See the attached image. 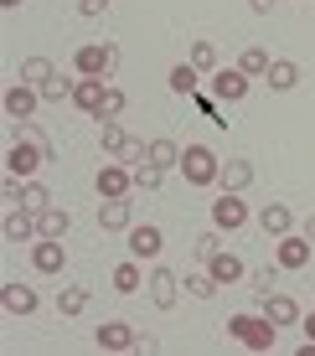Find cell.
Instances as JSON below:
<instances>
[{"label":"cell","instance_id":"cell-1","mask_svg":"<svg viewBox=\"0 0 315 356\" xmlns=\"http://www.w3.org/2000/svg\"><path fill=\"white\" fill-rule=\"evenodd\" d=\"M72 72L78 78H114L119 72V47L114 42H83L72 52Z\"/></svg>","mask_w":315,"mask_h":356},{"label":"cell","instance_id":"cell-2","mask_svg":"<svg viewBox=\"0 0 315 356\" xmlns=\"http://www.w3.org/2000/svg\"><path fill=\"white\" fill-rule=\"evenodd\" d=\"M42 165H52V145H47L42 134H36V140H16V145L6 150V170H10L16 181H31Z\"/></svg>","mask_w":315,"mask_h":356},{"label":"cell","instance_id":"cell-3","mask_svg":"<svg viewBox=\"0 0 315 356\" xmlns=\"http://www.w3.org/2000/svg\"><path fill=\"white\" fill-rule=\"evenodd\" d=\"M274 325L269 315H233L227 321V336L238 341V346H248V351H274Z\"/></svg>","mask_w":315,"mask_h":356},{"label":"cell","instance_id":"cell-4","mask_svg":"<svg viewBox=\"0 0 315 356\" xmlns=\"http://www.w3.org/2000/svg\"><path fill=\"white\" fill-rule=\"evenodd\" d=\"M181 170H186L191 186H217V170H223V161H217L207 145H186V150H181Z\"/></svg>","mask_w":315,"mask_h":356},{"label":"cell","instance_id":"cell-5","mask_svg":"<svg viewBox=\"0 0 315 356\" xmlns=\"http://www.w3.org/2000/svg\"><path fill=\"white\" fill-rule=\"evenodd\" d=\"M145 294H150L155 310H176L181 305V279L171 268H150V279H145Z\"/></svg>","mask_w":315,"mask_h":356},{"label":"cell","instance_id":"cell-6","mask_svg":"<svg viewBox=\"0 0 315 356\" xmlns=\"http://www.w3.org/2000/svg\"><path fill=\"white\" fill-rule=\"evenodd\" d=\"M259 315H269L274 325H295V321H305V310H300V300H295V294H280V289L259 294Z\"/></svg>","mask_w":315,"mask_h":356},{"label":"cell","instance_id":"cell-7","mask_svg":"<svg viewBox=\"0 0 315 356\" xmlns=\"http://www.w3.org/2000/svg\"><path fill=\"white\" fill-rule=\"evenodd\" d=\"M248 222V207L238 202V191H217V202H212V227L217 232H238Z\"/></svg>","mask_w":315,"mask_h":356},{"label":"cell","instance_id":"cell-8","mask_svg":"<svg viewBox=\"0 0 315 356\" xmlns=\"http://www.w3.org/2000/svg\"><path fill=\"white\" fill-rule=\"evenodd\" d=\"M212 98H217V104H238V98H248V72L243 67H217L212 72Z\"/></svg>","mask_w":315,"mask_h":356},{"label":"cell","instance_id":"cell-9","mask_svg":"<svg viewBox=\"0 0 315 356\" xmlns=\"http://www.w3.org/2000/svg\"><path fill=\"white\" fill-rule=\"evenodd\" d=\"M63 264H67L63 238H36L31 243V268L36 274H63Z\"/></svg>","mask_w":315,"mask_h":356},{"label":"cell","instance_id":"cell-10","mask_svg":"<svg viewBox=\"0 0 315 356\" xmlns=\"http://www.w3.org/2000/svg\"><path fill=\"white\" fill-rule=\"evenodd\" d=\"M36 104H42V88H31V83H10L6 88V114L21 119V124L36 114Z\"/></svg>","mask_w":315,"mask_h":356},{"label":"cell","instance_id":"cell-11","mask_svg":"<svg viewBox=\"0 0 315 356\" xmlns=\"http://www.w3.org/2000/svg\"><path fill=\"white\" fill-rule=\"evenodd\" d=\"M274 264L280 268H305L310 264V238L305 232H284L280 248H274Z\"/></svg>","mask_w":315,"mask_h":356},{"label":"cell","instance_id":"cell-12","mask_svg":"<svg viewBox=\"0 0 315 356\" xmlns=\"http://www.w3.org/2000/svg\"><path fill=\"white\" fill-rule=\"evenodd\" d=\"M140 346V330L124 321H104L99 325V351H135Z\"/></svg>","mask_w":315,"mask_h":356},{"label":"cell","instance_id":"cell-13","mask_svg":"<svg viewBox=\"0 0 315 356\" xmlns=\"http://www.w3.org/2000/svg\"><path fill=\"white\" fill-rule=\"evenodd\" d=\"M161 243H165V232L155 227V222H145V227H129V259H161Z\"/></svg>","mask_w":315,"mask_h":356},{"label":"cell","instance_id":"cell-14","mask_svg":"<svg viewBox=\"0 0 315 356\" xmlns=\"http://www.w3.org/2000/svg\"><path fill=\"white\" fill-rule=\"evenodd\" d=\"M0 238H6V243H31V238H36V212H26V207H10L6 222H0Z\"/></svg>","mask_w":315,"mask_h":356},{"label":"cell","instance_id":"cell-15","mask_svg":"<svg viewBox=\"0 0 315 356\" xmlns=\"http://www.w3.org/2000/svg\"><path fill=\"white\" fill-rule=\"evenodd\" d=\"M99 227H104V232H129V227H135V222H129V196H104Z\"/></svg>","mask_w":315,"mask_h":356},{"label":"cell","instance_id":"cell-16","mask_svg":"<svg viewBox=\"0 0 315 356\" xmlns=\"http://www.w3.org/2000/svg\"><path fill=\"white\" fill-rule=\"evenodd\" d=\"M0 305H6L10 315H36V289L31 284H16V279H10V284H0Z\"/></svg>","mask_w":315,"mask_h":356},{"label":"cell","instance_id":"cell-17","mask_svg":"<svg viewBox=\"0 0 315 356\" xmlns=\"http://www.w3.org/2000/svg\"><path fill=\"white\" fill-rule=\"evenodd\" d=\"M99 196H129V186H135V170L129 165H99Z\"/></svg>","mask_w":315,"mask_h":356},{"label":"cell","instance_id":"cell-18","mask_svg":"<svg viewBox=\"0 0 315 356\" xmlns=\"http://www.w3.org/2000/svg\"><path fill=\"white\" fill-rule=\"evenodd\" d=\"M207 274L217 279V284H238V279H243V259H238V253H223V248H217L212 259H207Z\"/></svg>","mask_w":315,"mask_h":356},{"label":"cell","instance_id":"cell-19","mask_svg":"<svg viewBox=\"0 0 315 356\" xmlns=\"http://www.w3.org/2000/svg\"><path fill=\"white\" fill-rule=\"evenodd\" d=\"M104 88H108V78H78V88H72V104H78L83 114H99Z\"/></svg>","mask_w":315,"mask_h":356},{"label":"cell","instance_id":"cell-20","mask_svg":"<svg viewBox=\"0 0 315 356\" xmlns=\"http://www.w3.org/2000/svg\"><path fill=\"white\" fill-rule=\"evenodd\" d=\"M259 227L269 232V238H284V232H295V212L274 202V207H264V212H259Z\"/></svg>","mask_w":315,"mask_h":356},{"label":"cell","instance_id":"cell-21","mask_svg":"<svg viewBox=\"0 0 315 356\" xmlns=\"http://www.w3.org/2000/svg\"><path fill=\"white\" fill-rule=\"evenodd\" d=\"M72 217L63 212V207H47V212H36V238H67Z\"/></svg>","mask_w":315,"mask_h":356},{"label":"cell","instance_id":"cell-22","mask_svg":"<svg viewBox=\"0 0 315 356\" xmlns=\"http://www.w3.org/2000/svg\"><path fill=\"white\" fill-rule=\"evenodd\" d=\"M253 181V165L248 161H227L223 170H217V191H243Z\"/></svg>","mask_w":315,"mask_h":356},{"label":"cell","instance_id":"cell-23","mask_svg":"<svg viewBox=\"0 0 315 356\" xmlns=\"http://www.w3.org/2000/svg\"><path fill=\"white\" fill-rule=\"evenodd\" d=\"M145 161H150V165H161V170H171V165H181V145H176V140H165V134H161V140H150Z\"/></svg>","mask_w":315,"mask_h":356},{"label":"cell","instance_id":"cell-24","mask_svg":"<svg viewBox=\"0 0 315 356\" xmlns=\"http://www.w3.org/2000/svg\"><path fill=\"white\" fill-rule=\"evenodd\" d=\"M264 83H269L274 93H289V88L300 83V67H295V63H284V57H280V63H269V72H264Z\"/></svg>","mask_w":315,"mask_h":356},{"label":"cell","instance_id":"cell-25","mask_svg":"<svg viewBox=\"0 0 315 356\" xmlns=\"http://www.w3.org/2000/svg\"><path fill=\"white\" fill-rule=\"evenodd\" d=\"M114 289L119 294H135V289H145V274H140V259H124L114 268Z\"/></svg>","mask_w":315,"mask_h":356},{"label":"cell","instance_id":"cell-26","mask_svg":"<svg viewBox=\"0 0 315 356\" xmlns=\"http://www.w3.org/2000/svg\"><path fill=\"white\" fill-rule=\"evenodd\" d=\"M171 88H176L181 98H191V93L202 88V72L191 67V63H176V67H171Z\"/></svg>","mask_w":315,"mask_h":356},{"label":"cell","instance_id":"cell-27","mask_svg":"<svg viewBox=\"0 0 315 356\" xmlns=\"http://www.w3.org/2000/svg\"><path fill=\"white\" fill-rule=\"evenodd\" d=\"M57 72H52V63H47V57H26V63H21V83H31V88H42V83H52Z\"/></svg>","mask_w":315,"mask_h":356},{"label":"cell","instance_id":"cell-28","mask_svg":"<svg viewBox=\"0 0 315 356\" xmlns=\"http://www.w3.org/2000/svg\"><path fill=\"white\" fill-rule=\"evenodd\" d=\"M124 140H129V134H124V124H119V119H104V124H99L104 155H119V150H124Z\"/></svg>","mask_w":315,"mask_h":356},{"label":"cell","instance_id":"cell-29","mask_svg":"<svg viewBox=\"0 0 315 356\" xmlns=\"http://www.w3.org/2000/svg\"><path fill=\"white\" fill-rule=\"evenodd\" d=\"M269 63H274V57L264 52V47H243V57H238V67H243L248 78H264V72H269Z\"/></svg>","mask_w":315,"mask_h":356},{"label":"cell","instance_id":"cell-30","mask_svg":"<svg viewBox=\"0 0 315 356\" xmlns=\"http://www.w3.org/2000/svg\"><path fill=\"white\" fill-rule=\"evenodd\" d=\"M124 104H129L124 88H114V83H108V88H104V104H99V114H93V119H99V124H104V119H119V114H124Z\"/></svg>","mask_w":315,"mask_h":356},{"label":"cell","instance_id":"cell-31","mask_svg":"<svg viewBox=\"0 0 315 356\" xmlns=\"http://www.w3.org/2000/svg\"><path fill=\"white\" fill-rule=\"evenodd\" d=\"M181 289H186L191 300H212V294L223 289V284H217L212 274H186V279H181Z\"/></svg>","mask_w":315,"mask_h":356},{"label":"cell","instance_id":"cell-32","mask_svg":"<svg viewBox=\"0 0 315 356\" xmlns=\"http://www.w3.org/2000/svg\"><path fill=\"white\" fill-rule=\"evenodd\" d=\"M72 88H78V78H52V83H42V104H72Z\"/></svg>","mask_w":315,"mask_h":356},{"label":"cell","instance_id":"cell-33","mask_svg":"<svg viewBox=\"0 0 315 356\" xmlns=\"http://www.w3.org/2000/svg\"><path fill=\"white\" fill-rule=\"evenodd\" d=\"M21 207H26V212H47V207H52V191L26 181V186H21Z\"/></svg>","mask_w":315,"mask_h":356},{"label":"cell","instance_id":"cell-34","mask_svg":"<svg viewBox=\"0 0 315 356\" xmlns=\"http://www.w3.org/2000/svg\"><path fill=\"white\" fill-rule=\"evenodd\" d=\"M88 310V289H63L57 294V315H83Z\"/></svg>","mask_w":315,"mask_h":356},{"label":"cell","instance_id":"cell-35","mask_svg":"<svg viewBox=\"0 0 315 356\" xmlns=\"http://www.w3.org/2000/svg\"><path fill=\"white\" fill-rule=\"evenodd\" d=\"M191 67L197 72H217V47L212 42H191Z\"/></svg>","mask_w":315,"mask_h":356},{"label":"cell","instance_id":"cell-36","mask_svg":"<svg viewBox=\"0 0 315 356\" xmlns=\"http://www.w3.org/2000/svg\"><path fill=\"white\" fill-rule=\"evenodd\" d=\"M129 170H135V186L140 191H155V186H161V176H165V170L150 165V161H140V165H129Z\"/></svg>","mask_w":315,"mask_h":356},{"label":"cell","instance_id":"cell-37","mask_svg":"<svg viewBox=\"0 0 315 356\" xmlns=\"http://www.w3.org/2000/svg\"><path fill=\"white\" fill-rule=\"evenodd\" d=\"M274 284H280V264H269V268H259V274H253V289H259V294H269Z\"/></svg>","mask_w":315,"mask_h":356},{"label":"cell","instance_id":"cell-38","mask_svg":"<svg viewBox=\"0 0 315 356\" xmlns=\"http://www.w3.org/2000/svg\"><path fill=\"white\" fill-rule=\"evenodd\" d=\"M191 253H197V259H202V264H207V259H212V253H217V232H202V238H197V243H191Z\"/></svg>","mask_w":315,"mask_h":356},{"label":"cell","instance_id":"cell-39","mask_svg":"<svg viewBox=\"0 0 315 356\" xmlns=\"http://www.w3.org/2000/svg\"><path fill=\"white\" fill-rule=\"evenodd\" d=\"M145 150H150V145H140V140H124V150H119V161H124V165H140V161H145Z\"/></svg>","mask_w":315,"mask_h":356},{"label":"cell","instance_id":"cell-40","mask_svg":"<svg viewBox=\"0 0 315 356\" xmlns=\"http://www.w3.org/2000/svg\"><path fill=\"white\" fill-rule=\"evenodd\" d=\"M0 202H6V207H21V186H16V176L0 186Z\"/></svg>","mask_w":315,"mask_h":356},{"label":"cell","instance_id":"cell-41","mask_svg":"<svg viewBox=\"0 0 315 356\" xmlns=\"http://www.w3.org/2000/svg\"><path fill=\"white\" fill-rule=\"evenodd\" d=\"M108 6H114V0H78V10H83V16H104Z\"/></svg>","mask_w":315,"mask_h":356},{"label":"cell","instance_id":"cell-42","mask_svg":"<svg viewBox=\"0 0 315 356\" xmlns=\"http://www.w3.org/2000/svg\"><path fill=\"white\" fill-rule=\"evenodd\" d=\"M305 341H315V305H310V315H305Z\"/></svg>","mask_w":315,"mask_h":356},{"label":"cell","instance_id":"cell-43","mask_svg":"<svg viewBox=\"0 0 315 356\" xmlns=\"http://www.w3.org/2000/svg\"><path fill=\"white\" fill-rule=\"evenodd\" d=\"M248 6L259 10V16H269V6H274V0H248Z\"/></svg>","mask_w":315,"mask_h":356},{"label":"cell","instance_id":"cell-44","mask_svg":"<svg viewBox=\"0 0 315 356\" xmlns=\"http://www.w3.org/2000/svg\"><path fill=\"white\" fill-rule=\"evenodd\" d=\"M305 238H310V243H315V212H310V217H305Z\"/></svg>","mask_w":315,"mask_h":356},{"label":"cell","instance_id":"cell-45","mask_svg":"<svg viewBox=\"0 0 315 356\" xmlns=\"http://www.w3.org/2000/svg\"><path fill=\"white\" fill-rule=\"evenodd\" d=\"M0 6H6V10H16V6H21V0H0Z\"/></svg>","mask_w":315,"mask_h":356}]
</instances>
